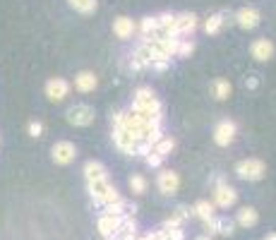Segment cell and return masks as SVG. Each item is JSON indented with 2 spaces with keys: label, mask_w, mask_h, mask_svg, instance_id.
Listing matches in <instances>:
<instances>
[{
  "label": "cell",
  "mask_w": 276,
  "mask_h": 240,
  "mask_svg": "<svg viewBox=\"0 0 276 240\" xmlns=\"http://www.w3.org/2000/svg\"><path fill=\"white\" fill-rule=\"evenodd\" d=\"M84 180H87V190L91 195L94 207L103 209L106 204H113V202L123 200L118 195V190L110 185L106 166L99 163V161H87V166H84Z\"/></svg>",
  "instance_id": "obj_1"
},
{
  "label": "cell",
  "mask_w": 276,
  "mask_h": 240,
  "mask_svg": "<svg viewBox=\"0 0 276 240\" xmlns=\"http://www.w3.org/2000/svg\"><path fill=\"white\" fill-rule=\"evenodd\" d=\"M132 111L142 113V115H164V108H161V101L156 99V94L151 91L149 87H142L134 91L132 99Z\"/></svg>",
  "instance_id": "obj_2"
},
{
  "label": "cell",
  "mask_w": 276,
  "mask_h": 240,
  "mask_svg": "<svg viewBox=\"0 0 276 240\" xmlns=\"http://www.w3.org/2000/svg\"><path fill=\"white\" fill-rule=\"evenodd\" d=\"M264 173H267V166H264V161H260V159H243L236 166V176L240 178V180H250V183L262 180Z\"/></svg>",
  "instance_id": "obj_3"
},
{
  "label": "cell",
  "mask_w": 276,
  "mask_h": 240,
  "mask_svg": "<svg viewBox=\"0 0 276 240\" xmlns=\"http://www.w3.org/2000/svg\"><path fill=\"white\" fill-rule=\"evenodd\" d=\"M236 202H238V192L219 178L216 180V187H214V204L219 209H231Z\"/></svg>",
  "instance_id": "obj_4"
},
{
  "label": "cell",
  "mask_w": 276,
  "mask_h": 240,
  "mask_svg": "<svg viewBox=\"0 0 276 240\" xmlns=\"http://www.w3.org/2000/svg\"><path fill=\"white\" fill-rule=\"evenodd\" d=\"M67 123L70 125H77V128H87L94 123V108L87 104H75L67 111Z\"/></svg>",
  "instance_id": "obj_5"
},
{
  "label": "cell",
  "mask_w": 276,
  "mask_h": 240,
  "mask_svg": "<svg viewBox=\"0 0 276 240\" xmlns=\"http://www.w3.org/2000/svg\"><path fill=\"white\" fill-rule=\"evenodd\" d=\"M130 214L125 216H113V214H101L99 216V233H101V238H110L113 233H118L120 228H123V224H125V219Z\"/></svg>",
  "instance_id": "obj_6"
},
{
  "label": "cell",
  "mask_w": 276,
  "mask_h": 240,
  "mask_svg": "<svg viewBox=\"0 0 276 240\" xmlns=\"http://www.w3.org/2000/svg\"><path fill=\"white\" fill-rule=\"evenodd\" d=\"M238 135V125L233 120H221L219 125L214 128V142L219 144V147H228Z\"/></svg>",
  "instance_id": "obj_7"
},
{
  "label": "cell",
  "mask_w": 276,
  "mask_h": 240,
  "mask_svg": "<svg viewBox=\"0 0 276 240\" xmlns=\"http://www.w3.org/2000/svg\"><path fill=\"white\" fill-rule=\"evenodd\" d=\"M51 154H53L55 163L67 166V163H72V161L77 159V147H75L72 142H55L53 149H51Z\"/></svg>",
  "instance_id": "obj_8"
},
{
  "label": "cell",
  "mask_w": 276,
  "mask_h": 240,
  "mask_svg": "<svg viewBox=\"0 0 276 240\" xmlns=\"http://www.w3.org/2000/svg\"><path fill=\"white\" fill-rule=\"evenodd\" d=\"M156 185L161 190V195H175L178 187H180V178H178L175 171H161L156 178Z\"/></svg>",
  "instance_id": "obj_9"
},
{
  "label": "cell",
  "mask_w": 276,
  "mask_h": 240,
  "mask_svg": "<svg viewBox=\"0 0 276 240\" xmlns=\"http://www.w3.org/2000/svg\"><path fill=\"white\" fill-rule=\"evenodd\" d=\"M67 94H70V84L65 80H60V77H55V80H48L46 82V96L51 99V101H65L67 99Z\"/></svg>",
  "instance_id": "obj_10"
},
{
  "label": "cell",
  "mask_w": 276,
  "mask_h": 240,
  "mask_svg": "<svg viewBox=\"0 0 276 240\" xmlns=\"http://www.w3.org/2000/svg\"><path fill=\"white\" fill-rule=\"evenodd\" d=\"M204 226L209 233H219V235H231L233 228H236V224L226 216H212L209 221H204Z\"/></svg>",
  "instance_id": "obj_11"
},
{
  "label": "cell",
  "mask_w": 276,
  "mask_h": 240,
  "mask_svg": "<svg viewBox=\"0 0 276 240\" xmlns=\"http://www.w3.org/2000/svg\"><path fill=\"white\" fill-rule=\"evenodd\" d=\"M236 22L240 29H255L260 24V12L255 8H240L236 12Z\"/></svg>",
  "instance_id": "obj_12"
},
{
  "label": "cell",
  "mask_w": 276,
  "mask_h": 240,
  "mask_svg": "<svg viewBox=\"0 0 276 240\" xmlns=\"http://www.w3.org/2000/svg\"><path fill=\"white\" fill-rule=\"evenodd\" d=\"M250 51H252V58L255 60H260V63H267V60L274 58V43H271L269 39H257Z\"/></svg>",
  "instance_id": "obj_13"
},
{
  "label": "cell",
  "mask_w": 276,
  "mask_h": 240,
  "mask_svg": "<svg viewBox=\"0 0 276 240\" xmlns=\"http://www.w3.org/2000/svg\"><path fill=\"white\" fill-rule=\"evenodd\" d=\"M96 84H99V80H96L94 72H79L77 77H75V87H77V91H82V94H89V91H94Z\"/></svg>",
  "instance_id": "obj_14"
},
{
  "label": "cell",
  "mask_w": 276,
  "mask_h": 240,
  "mask_svg": "<svg viewBox=\"0 0 276 240\" xmlns=\"http://www.w3.org/2000/svg\"><path fill=\"white\" fill-rule=\"evenodd\" d=\"M134 29H137V27H134V22L130 17H118V19L113 22V34H116L118 39H130L134 34Z\"/></svg>",
  "instance_id": "obj_15"
},
{
  "label": "cell",
  "mask_w": 276,
  "mask_h": 240,
  "mask_svg": "<svg viewBox=\"0 0 276 240\" xmlns=\"http://www.w3.org/2000/svg\"><path fill=\"white\" fill-rule=\"evenodd\" d=\"M257 221H260V216H257V211H255L252 207H243L236 216V224L243 226V228H252Z\"/></svg>",
  "instance_id": "obj_16"
},
{
  "label": "cell",
  "mask_w": 276,
  "mask_h": 240,
  "mask_svg": "<svg viewBox=\"0 0 276 240\" xmlns=\"http://www.w3.org/2000/svg\"><path fill=\"white\" fill-rule=\"evenodd\" d=\"M103 240H137V235H134V221H132V216H127L125 224H123V228H120L118 233H113L110 238H103Z\"/></svg>",
  "instance_id": "obj_17"
},
{
  "label": "cell",
  "mask_w": 276,
  "mask_h": 240,
  "mask_svg": "<svg viewBox=\"0 0 276 240\" xmlns=\"http://www.w3.org/2000/svg\"><path fill=\"white\" fill-rule=\"evenodd\" d=\"M158 32H161V29H158V17H144L142 24H140V34H142V39L156 36Z\"/></svg>",
  "instance_id": "obj_18"
},
{
  "label": "cell",
  "mask_w": 276,
  "mask_h": 240,
  "mask_svg": "<svg viewBox=\"0 0 276 240\" xmlns=\"http://www.w3.org/2000/svg\"><path fill=\"white\" fill-rule=\"evenodd\" d=\"M214 209H216V204H212V202L202 200V202H197V204H195V209H192V214L199 216L202 221H209L212 216H216V214H214Z\"/></svg>",
  "instance_id": "obj_19"
},
{
  "label": "cell",
  "mask_w": 276,
  "mask_h": 240,
  "mask_svg": "<svg viewBox=\"0 0 276 240\" xmlns=\"http://www.w3.org/2000/svg\"><path fill=\"white\" fill-rule=\"evenodd\" d=\"M223 24H226V15H223V12H216V15H212L204 22V32L206 34H219L221 29H223Z\"/></svg>",
  "instance_id": "obj_20"
},
{
  "label": "cell",
  "mask_w": 276,
  "mask_h": 240,
  "mask_svg": "<svg viewBox=\"0 0 276 240\" xmlns=\"http://www.w3.org/2000/svg\"><path fill=\"white\" fill-rule=\"evenodd\" d=\"M67 3H70V8H75L77 12H82V15H91V12H96V8H99L96 0H67Z\"/></svg>",
  "instance_id": "obj_21"
},
{
  "label": "cell",
  "mask_w": 276,
  "mask_h": 240,
  "mask_svg": "<svg viewBox=\"0 0 276 240\" xmlns=\"http://www.w3.org/2000/svg\"><path fill=\"white\" fill-rule=\"evenodd\" d=\"M173 147H175V139H173V137H164L161 142H156V144H154V149H151V152H154V154H158L161 159H166L168 154L173 152Z\"/></svg>",
  "instance_id": "obj_22"
},
{
  "label": "cell",
  "mask_w": 276,
  "mask_h": 240,
  "mask_svg": "<svg viewBox=\"0 0 276 240\" xmlns=\"http://www.w3.org/2000/svg\"><path fill=\"white\" fill-rule=\"evenodd\" d=\"M127 185H130V190L134 192V195H144V192H147V178L144 176H140V173H132V176H130V180H127Z\"/></svg>",
  "instance_id": "obj_23"
},
{
  "label": "cell",
  "mask_w": 276,
  "mask_h": 240,
  "mask_svg": "<svg viewBox=\"0 0 276 240\" xmlns=\"http://www.w3.org/2000/svg\"><path fill=\"white\" fill-rule=\"evenodd\" d=\"M214 96L219 99V101H226L231 96V82L228 80H216L214 82Z\"/></svg>",
  "instance_id": "obj_24"
},
{
  "label": "cell",
  "mask_w": 276,
  "mask_h": 240,
  "mask_svg": "<svg viewBox=\"0 0 276 240\" xmlns=\"http://www.w3.org/2000/svg\"><path fill=\"white\" fill-rule=\"evenodd\" d=\"M195 51V43L188 39H180V46H178V56H190Z\"/></svg>",
  "instance_id": "obj_25"
},
{
  "label": "cell",
  "mask_w": 276,
  "mask_h": 240,
  "mask_svg": "<svg viewBox=\"0 0 276 240\" xmlns=\"http://www.w3.org/2000/svg\"><path fill=\"white\" fill-rule=\"evenodd\" d=\"M144 161H147V166H151V168H156V166H161V163H164V159H161V156H158V154H147V156H144Z\"/></svg>",
  "instance_id": "obj_26"
},
{
  "label": "cell",
  "mask_w": 276,
  "mask_h": 240,
  "mask_svg": "<svg viewBox=\"0 0 276 240\" xmlns=\"http://www.w3.org/2000/svg\"><path fill=\"white\" fill-rule=\"evenodd\" d=\"M29 135H32V137H41V135H43V125H41L39 120H32V123H29Z\"/></svg>",
  "instance_id": "obj_27"
},
{
  "label": "cell",
  "mask_w": 276,
  "mask_h": 240,
  "mask_svg": "<svg viewBox=\"0 0 276 240\" xmlns=\"http://www.w3.org/2000/svg\"><path fill=\"white\" fill-rule=\"evenodd\" d=\"M264 240H276V233H269V235H267Z\"/></svg>",
  "instance_id": "obj_28"
},
{
  "label": "cell",
  "mask_w": 276,
  "mask_h": 240,
  "mask_svg": "<svg viewBox=\"0 0 276 240\" xmlns=\"http://www.w3.org/2000/svg\"><path fill=\"white\" fill-rule=\"evenodd\" d=\"M197 240H212V238H209V235H199Z\"/></svg>",
  "instance_id": "obj_29"
}]
</instances>
